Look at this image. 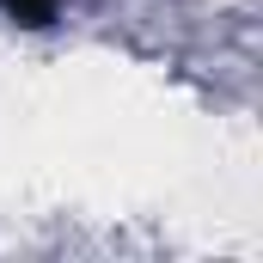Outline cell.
<instances>
[{
  "label": "cell",
  "instance_id": "6da1fadb",
  "mask_svg": "<svg viewBox=\"0 0 263 263\" xmlns=\"http://www.w3.org/2000/svg\"><path fill=\"white\" fill-rule=\"evenodd\" d=\"M55 12H62V0H0V18L6 25H25V31L55 25Z\"/></svg>",
  "mask_w": 263,
  "mask_h": 263
}]
</instances>
